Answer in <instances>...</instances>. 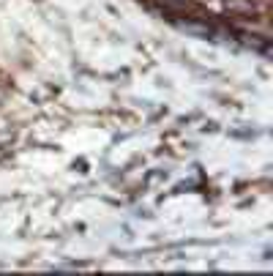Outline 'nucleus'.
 <instances>
[{
  "label": "nucleus",
  "instance_id": "nucleus-1",
  "mask_svg": "<svg viewBox=\"0 0 273 276\" xmlns=\"http://www.w3.org/2000/svg\"><path fill=\"white\" fill-rule=\"evenodd\" d=\"M227 9H238V11H252V3H243V0H227Z\"/></svg>",
  "mask_w": 273,
  "mask_h": 276
}]
</instances>
